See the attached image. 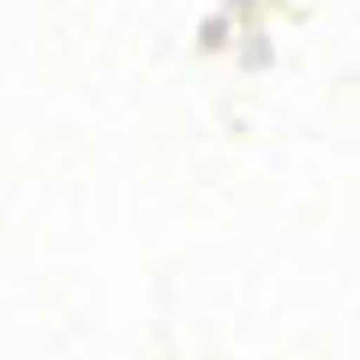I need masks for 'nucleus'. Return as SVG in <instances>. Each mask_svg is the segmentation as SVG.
Instances as JSON below:
<instances>
[]
</instances>
